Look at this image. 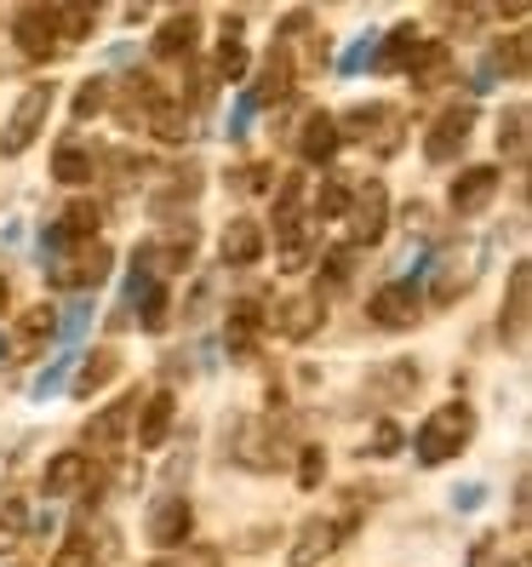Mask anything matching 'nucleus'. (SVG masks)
<instances>
[{
  "label": "nucleus",
  "mask_w": 532,
  "mask_h": 567,
  "mask_svg": "<svg viewBox=\"0 0 532 567\" xmlns=\"http://www.w3.org/2000/svg\"><path fill=\"white\" fill-rule=\"evenodd\" d=\"M418 47H424L418 29H413V23H395V29H389V47L378 52V70H413Z\"/></svg>",
  "instance_id": "26"
},
{
  "label": "nucleus",
  "mask_w": 532,
  "mask_h": 567,
  "mask_svg": "<svg viewBox=\"0 0 532 567\" xmlns=\"http://www.w3.org/2000/svg\"><path fill=\"white\" fill-rule=\"evenodd\" d=\"M498 150H504L510 161H526V110H504V121H498Z\"/></svg>",
  "instance_id": "31"
},
{
  "label": "nucleus",
  "mask_w": 532,
  "mask_h": 567,
  "mask_svg": "<svg viewBox=\"0 0 532 567\" xmlns=\"http://www.w3.org/2000/svg\"><path fill=\"white\" fill-rule=\"evenodd\" d=\"M12 41L23 47V58H52L58 52V18H52V7H23L12 18Z\"/></svg>",
  "instance_id": "13"
},
{
  "label": "nucleus",
  "mask_w": 532,
  "mask_h": 567,
  "mask_svg": "<svg viewBox=\"0 0 532 567\" xmlns=\"http://www.w3.org/2000/svg\"><path fill=\"white\" fill-rule=\"evenodd\" d=\"M104 104H109V81H86V86L75 92V121H92Z\"/></svg>",
  "instance_id": "37"
},
{
  "label": "nucleus",
  "mask_w": 532,
  "mask_h": 567,
  "mask_svg": "<svg viewBox=\"0 0 532 567\" xmlns=\"http://www.w3.org/2000/svg\"><path fill=\"white\" fill-rule=\"evenodd\" d=\"M292 81H298V63L286 47H275L270 58H263V70H258V86H252V104L258 110H270V104H286L292 97Z\"/></svg>",
  "instance_id": "14"
},
{
  "label": "nucleus",
  "mask_w": 532,
  "mask_h": 567,
  "mask_svg": "<svg viewBox=\"0 0 532 567\" xmlns=\"http://www.w3.org/2000/svg\"><path fill=\"white\" fill-rule=\"evenodd\" d=\"M378 390H384V395H407V390H418V367H413V361H395L389 373L378 379Z\"/></svg>",
  "instance_id": "38"
},
{
  "label": "nucleus",
  "mask_w": 532,
  "mask_h": 567,
  "mask_svg": "<svg viewBox=\"0 0 532 567\" xmlns=\"http://www.w3.org/2000/svg\"><path fill=\"white\" fill-rule=\"evenodd\" d=\"M121 373V350H92L86 361H81V373H75V395H92V390H104L109 379Z\"/></svg>",
  "instance_id": "25"
},
{
  "label": "nucleus",
  "mask_w": 532,
  "mask_h": 567,
  "mask_svg": "<svg viewBox=\"0 0 532 567\" xmlns=\"http://www.w3.org/2000/svg\"><path fill=\"white\" fill-rule=\"evenodd\" d=\"M92 173H97V161H92V150H81V144H63L58 161H52V178H58V184H86Z\"/></svg>",
  "instance_id": "27"
},
{
  "label": "nucleus",
  "mask_w": 532,
  "mask_h": 567,
  "mask_svg": "<svg viewBox=\"0 0 532 567\" xmlns=\"http://www.w3.org/2000/svg\"><path fill=\"white\" fill-rule=\"evenodd\" d=\"M344 213H350V241H355V247H373V241H384V229H389V189H384L378 178L355 184Z\"/></svg>",
  "instance_id": "3"
},
{
  "label": "nucleus",
  "mask_w": 532,
  "mask_h": 567,
  "mask_svg": "<svg viewBox=\"0 0 532 567\" xmlns=\"http://www.w3.org/2000/svg\"><path fill=\"white\" fill-rule=\"evenodd\" d=\"M470 436H476V413L463 408V402H447V408H436V413L424 419L413 453H418V464H447L452 453L470 447Z\"/></svg>",
  "instance_id": "1"
},
{
  "label": "nucleus",
  "mask_w": 532,
  "mask_h": 567,
  "mask_svg": "<svg viewBox=\"0 0 532 567\" xmlns=\"http://www.w3.org/2000/svg\"><path fill=\"white\" fill-rule=\"evenodd\" d=\"M149 126L160 132L166 144H178L184 132H189V110H184V97H160V104L149 110Z\"/></svg>",
  "instance_id": "29"
},
{
  "label": "nucleus",
  "mask_w": 532,
  "mask_h": 567,
  "mask_svg": "<svg viewBox=\"0 0 532 567\" xmlns=\"http://www.w3.org/2000/svg\"><path fill=\"white\" fill-rule=\"evenodd\" d=\"M92 556H97V545H92V539H86V533L75 527V533H70V539H63V550L52 556V567H92Z\"/></svg>",
  "instance_id": "35"
},
{
  "label": "nucleus",
  "mask_w": 532,
  "mask_h": 567,
  "mask_svg": "<svg viewBox=\"0 0 532 567\" xmlns=\"http://www.w3.org/2000/svg\"><path fill=\"white\" fill-rule=\"evenodd\" d=\"M189 527H195V505L184 493H166L160 505L149 511V539L160 545V550H178L184 539H189Z\"/></svg>",
  "instance_id": "10"
},
{
  "label": "nucleus",
  "mask_w": 532,
  "mask_h": 567,
  "mask_svg": "<svg viewBox=\"0 0 532 567\" xmlns=\"http://www.w3.org/2000/svg\"><path fill=\"white\" fill-rule=\"evenodd\" d=\"M498 166H463V173L452 178V213L458 218H476V213H487L492 207V195H498Z\"/></svg>",
  "instance_id": "9"
},
{
  "label": "nucleus",
  "mask_w": 532,
  "mask_h": 567,
  "mask_svg": "<svg viewBox=\"0 0 532 567\" xmlns=\"http://www.w3.org/2000/svg\"><path fill=\"white\" fill-rule=\"evenodd\" d=\"M166 430H173V390H155L149 402L138 408V447H160L166 442Z\"/></svg>",
  "instance_id": "23"
},
{
  "label": "nucleus",
  "mask_w": 532,
  "mask_h": 567,
  "mask_svg": "<svg viewBox=\"0 0 532 567\" xmlns=\"http://www.w3.org/2000/svg\"><path fill=\"white\" fill-rule=\"evenodd\" d=\"M407 75H413V86H418V92H436V86L452 75V47H447V41H424Z\"/></svg>",
  "instance_id": "22"
},
{
  "label": "nucleus",
  "mask_w": 532,
  "mask_h": 567,
  "mask_svg": "<svg viewBox=\"0 0 532 567\" xmlns=\"http://www.w3.org/2000/svg\"><path fill=\"white\" fill-rule=\"evenodd\" d=\"M97 224H104V207H97V202H70V207H63V218L46 229V241H52V247H63V241H92Z\"/></svg>",
  "instance_id": "19"
},
{
  "label": "nucleus",
  "mask_w": 532,
  "mask_h": 567,
  "mask_svg": "<svg viewBox=\"0 0 532 567\" xmlns=\"http://www.w3.org/2000/svg\"><path fill=\"white\" fill-rule=\"evenodd\" d=\"M109 264H115V252H109L104 241H81V252H70V258L52 264V287H63V292L97 287V281L109 276Z\"/></svg>",
  "instance_id": "5"
},
{
  "label": "nucleus",
  "mask_w": 532,
  "mask_h": 567,
  "mask_svg": "<svg viewBox=\"0 0 532 567\" xmlns=\"http://www.w3.org/2000/svg\"><path fill=\"white\" fill-rule=\"evenodd\" d=\"M350 533H355V516H344V522H304V527H298V545H292V567H315L321 556H332V550H338V539H350Z\"/></svg>",
  "instance_id": "7"
},
{
  "label": "nucleus",
  "mask_w": 532,
  "mask_h": 567,
  "mask_svg": "<svg viewBox=\"0 0 532 567\" xmlns=\"http://www.w3.org/2000/svg\"><path fill=\"white\" fill-rule=\"evenodd\" d=\"M7 305H12V287H7V276H0V316H7Z\"/></svg>",
  "instance_id": "44"
},
{
  "label": "nucleus",
  "mask_w": 532,
  "mask_h": 567,
  "mask_svg": "<svg viewBox=\"0 0 532 567\" xmlns=\"http://www.w3.org/2000/svg\"><path fill=\"white\" fill-rule=\"evenodd\" d=\"M138 408H144L138 395H121L115 408H104V413H92V419H86V442H92L97 453H109V447H121V442H126V430L138 424Z\"/></svg>",
  "instance_id": "12"
},
{
  "label": "nucleus",
  "mask_w": 532,
  "mask_h": 567,
  "mask_svg": "<svg viewBox=\"0 0 532 567\" xmlns=\"http://www.w3.org/2000/svg\"><path fill=\"white\" fill-rule=\"evenodd\" d=\"M350 258H355L350 247L344 252H326V287H344L350 281Z\"/></svg>",
  "instance_id": "41"
},
{
  "label": "nucleus",
  "mask_w": 532,
  "mask_h": 567,
  "mask_svg": "<svg viewBox=\"0 0 532 567\" xmlns=\"http://www.w3.org/2000/svg\"><path fill=\"white\" fill-rule=\"evenodd\" d=\"M321 292H304V298H286V305L275 310V332L281 339H310V332L321 327Z\"/></svg>",
  "instance_id": "21"
},
{
  "label": "nucleus",
  "mask_w": 532,
  "mask_h": 567,
  "mask_svg": "<svg viewBox=\"0 0 532 567\" xmlns=\"http://www.w3.org/2000/svg\"><path fill=\"white\" fill-rule=\"evenodd\" d=\"M195 195H201V166H184V173H173V184H166V189L155 195V213L166 218L178 202H195Z\"/></svg>",
  "instance_id": "30"
},
{
  "label": "nucleus",
  "mask_w": 532,
  "mask_h": 567,
  "mask_svg": "<svg viewBox=\"0 0 532 567\" xmlns=\"http://www.w3.org/2000/svg\"><path fill=\"white\" fill-rule=\"evenodd\" d=\"M373 447H378V453H395V447H401V430H395V424H378V430H373Z\"/></svg>",
  "instance_id": "42"
},
{
  "label": "nucleus",
  "mask_w": 532,
  "mask_h": 567,
  "mask_svg": "<svg viewBox=\"0 0 532 567\" xmlns=\"http://www.w3.org/2000/svg\"><path fill=\"white\" fill-rule=\"evenodd\" d=\"M195 247H201V229H195V224H173L166 236H155L138 252V264H144V270H155V276H178V270H189V264H195Z\"/></svg>",
  "instance_id": "4"
},
{
  "label": "nucleus",
  "mask_w": 532,
  "mask_h": 567,
  "mask_svg": "<svg viewBox=\"0 0 532 567\" xmlns=\"http://www.w3.org/2000/svg\"><path fill=\"white\" fill-rule=\"evenodd\" d=\"M195 35H201V18H195V12H178V18L160 23L155 52H160V58H189V52H195Z\"/></svg>",
  "instance_id": "24"
},
{
  "label": "nucleus",
  "mask_w": 532,
  "mask_h": 567,
  "mask_svg": "<svg viewBox=\"0 0 532 567\" xmlns=\"http://www.w3.org/2000/svg\"><path fill=\"white\" fill-rule=\"evenodd\" d=\"M52 86L41 81V86H29L23 97H18V110H12V121H7V132H0V155H23L29 144L46 132V115H52Z\"/></svg>",
  "instance_id": "2"
},
{
  "label": "nucleus",
  "mask_w": 532,
  "mask_h": 567,
  "mask_svg": "<svg viewBox=\"0 0 532 567\" xmlns=\"http://www.w3.org/2000/svg\"><path fill=\"white\" fill-rule=\"evenodd\" d=\"M470 126H476V104H452V110H441V121H436V132H429L424 155L436 161V166H447L463 144H470Z\"/></svg>",
  "instance_id": "8"
},
{
  "label": "nucleus",
  "mask_w": 532,
  "mask_h": 567,
  "mask_svg": "<svg viewBox=\"0 0 532 567\" xmlns=\"http://www.w3.org/2000/svg\"><path fill=\"white\" fill-rule=\"evenodd\" d=\"M338 115H326V110H310L304 126H298V155H304L310 166H326L332 155H338Z\"/></svg>",
  "instance_id": "16"
},
{
  "label": "nucleus",
  "mask_w": 532,
  "mask_h": 567,
  "mask_svg": "<svg viewBox=\"0 0 532 567\" xmlns=\"http://www.w3.org/2000/svg\"><path fill=\"white\" fill-rule=\"evenodd\" d=\"M70 493H92V458L86 453H58L46 464V498H70Z\"/></svg>",
  "instance_id": "17"
},
{
  "label": "nucleus",
  "mask_w": 532,
  "mask_h": 567,
  "mask_svg": "<svg viewBox=\"0 0 532 567\" xmlns=\"http://www.w3.org/2000/svg\"><path fill=\"white\" fill-rule=\"evenodd\" d=\"M23 522H29V511L12 498V505L0 511V550H18V533H23Z\"/></svg>",
  "instance_id": "40"
},
{
  "label": "nucleus",
  "mask_w": 532,
  "mask_h": 567,
  "mask_svg": "<svg viewBox=\"0 0 532 567\" xmlns=\"http://www.w3.org/2000/svg\"><path fill=\"white\" fill-rule=\"evenodd\" d=\"M58 18V47H75L92 35V23H97V7H52Z\"/></svg>",
  "instance_id": "28"
},
{
  "label": "nucleus",
  "mask_w": 532,
  "mask_h": 567,
  "mask_svg": "<svg viewBox=\"0 0 532 567\" xmlns=\"http://www.w3.org/2000/svg\"><path fill=\"white\" fill-rule=\"evenodd\" d=\"M218 75H223V81H241V75H247V47H241V35H236V23H229L223 41H218Z\"/></svg>",
  "instance_id": "32"
},
{
  "label": "nucleus",
  "mask_w": 532,
  "mask_h": 567,
  "mask_svg": "<svg viewBox=\"0 0 532 567\" xmlns=\"http://www.w3.org/2000/svg\"><path fill=\"white\" fill-rule=\"evenodd\" d=\"M418 310H424V298H418V287L413 281H389L384 292H373V321L378 327H389V332H401V327H413L418 321Z\"/></svg>",
  "instance_id": "11"
},
{
  "label": "nucleus",
  "mask_w": 532,
  "mask_h": 567,
  "mask_svg": "<svg viewBox=\"0 0 532 567\" xmlns=\"http://www.w3.org/2000/svg\"><path fill=\"white\" fill-rule=\"evenodd\" d=\"M52 332H58V310L52 305H35V310H23L7 332V355L12 361H35L46 344H52Z\"/></svg>",
  "instance_id": "6"
},
{
  "label": "nucleus",
  "mask_w": 532,
  "mask_h": 567,
  "mask_svg": "<svg viewBox=\"0 0 532 567\" xmlns=\"http://www.w3.org/2000/svg\"><path fill=\"white\" fill-rule=\"evenodd\" d=\"M218 252H223L229 270H252V264L263 258V224H258V218H229Z\"/></svg>",
  "instance_id": "15"
},
{
  "label": "nucleus",
  "mask_w": 532,
  "mask_h": 567,
  "mask_svg": "<svg viewBox=\"0 0 532 567\" xmlns=\"http://www.w3.org/2000/svg\"><path fill=\"white\" fill-rule=\"evenodd\" d=\"M321 476H326V453L304 447V453H298V487H321Z\"/></svg>",
  "instance_id": "39"
},
{
  "label": "nucleus",
  "mask_w": 532,
  "mask_h": 567,
  "mask_svg": "<svg viewBox=\"0 0 532 567\" xmlns=\"http://www.w3.org/2000/svg\"><path fill=\"white\" fill-rule=\"evenodd\" d=\"M270 327V316H263V305H252V298H241V305H229V327H223V344L229 355H252L258 332Z\"/></svg>",
  "instance_id": "18"
},
{
  "label": "nucleus",
  "mask_w": 532,
  "mask_h": 567,
  "mask_svg": "<svg viewBox=\"0 0 532 567\" xmlns=\"http://www.w3.org/2000/svg\"><path fill=\"white\" fill-rule=\"evenodd\" d=\"M526 310H532V270L515 264V270H510V305H504V339L515 350L526 344Z\"/></svg>",
  "instance_id": "20"
},
{
  "label": "nucleus",
  "mask_w": 532,
  "mask_h": 567,
  "mask_svg": "<svg viewBox=\"0 0 532 567\" xmlns=\"http://www.w3.org/2000/svg\"><path fill=\"white\" fill-rule=\"evenodd\" d=\"M492 550H498V539H481V545H476V561H470V567H492Z\"/></svg>",
  "instance_id": "43"
},
{
  "label": "nucleus",
  "mask_w": 532,
  "mask_h": 567,
  "mask_svg": "<svg viewBox=\"0 0 532 567\" xmlns=\"http://www.w3.org/2000/svg\"><path fill=\"white\" fill-rule=\"evenodd\" d=\"M492 63L504 75H526V35H504V41H498V52H492Z\"/></svg>",
  "instance_id": "36"
},
{
  "label": "nucleus",
  "mask_w": 532,
  "mask_h": 567,
  "mask_svg": "<svg viewBox=\"0 0 532 567\" xmlns=\"http://www.w3.org/2000/svg\"><path fill=\"white\" fill-rule=\"evenodd\" d=\"M344 207H350V184L344 178H326L315 189V218H344Z\"/></svg>",
  "instance_id": "34"
},
{
  "label": "nucleus",
  "mask_w": 532,
  "mask_h": 567,
  "mask_svg": "<svg viewBox=\"0 0 532 567\" xmlns=\"http://www.w3.org/2000/svg\"><path fill=\"white\" fill-rule=\"evenodd\" d=\"M166 321H173V292H166L160 281L144 287V327L149 332H166Z\"/></svg>",
  "instance_id": "33"
}]
</instances>
